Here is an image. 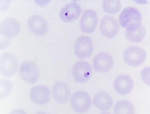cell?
Segmentation results:
<instances>
[{
  "label": "cell",
  "mask_w": 150,
  "mask_h": 114,
  "mask_svg": "<svg viewBox=\"0 0 150 114\" xmlns=\"http://www.w3.org/2000/svg\"><path fill=\"white\" fill-rule=\"evenodd\" d=\"M18 67L16 57L12 53L6 52L0 57V72L6 77H11L15 75Z\"/></svg>",
  "instance_id": "cell-3"
},
{
  "label": "cell",
  "mask_w": 150,
  "mask_h": 114,
  "mask_svg": "<svg viewBox=\"0 0 150 114\" xmlns=\"http://www.w3.org/2000/svg\"><path fill=\"white\" fill-rule=\"evenodd\" d=\"M93 102L94 106L101 111H108L113 105L111 97L104 91L99 92L95 95Z\"/></svg>",
  "instance_id": "cell-17"
},
{
  "label": "cell",
  "mask_w": 150,
  "mask_h": 114,
  "mask_svg": "<svg viewBox=\"0 0 150 114\" xmlns=\"http://www.w3.org/2000/svg\"><path fill=\"white\" fill-rule=\"evenodd\" d=\"M36 114H48L47 113H46L45 112H38V113H36Z\"/></svg>",
  "instance_id": "cell-24"
},
{
  "label": "cell",
  "mask_w": 150,
  "mask_h": 114,
  "mask_svg": "<svg viewBox=\"0 0 150 114\" xmlns=\"http://www.w3.org/2000/svg\"><path fill=\"white\" fill-rule=\"evenodd\" d=\"M28 28L34 35L42 36L47 32V23L41 16H31L28 20Z\"/></svg>",
  "instance_id": "cell-13"
},
{
  "label": "cell",
  "mask_w": 150,
  "mask_h": 114,
  "mask_svg": "<svg viewBox=\"0 0 150 114\" xmlns=\"http://www.w3.org/2000/svg\"><path fill=\"white\" fill-rule=\"evenodd\" d=\"M141 76L142 81H143L146 84L150 85V68L146 67L144 68L141 73Z\"/></svg>",
  "instance_id": "cell-22"
},
{
  "label": "cell",
  "mask_w": 150,
  "mask_h": 114,
  "mask_svg": "<svg viewBox=\"0 0 150 114\" xmlns=\"http://www.w3.org/2000/svg\"><path fill=\"white\" fill-rule=\"evenodd\" d=\"M82 12V9L78 4L71 3L66 5L60 12L61 19L66 23H70L77 20Z\"/></svg>",
  "instance_id": "cell-14"
},
{
  "label": "cell",
  "mask_w": 150,
  "mask_h": 114,
  "mask_svg": "<svg viewBox=\"0 0 150 114\" xmlns=\"http://www.w3.org/2000/svg\"><path fill=\"white\" fill-rule=\"evenodd\" d=\"M13 84L11 81L7 79H2L0 82V98L4 99L11 93Z\"/></svg>",
  "instance_id": "cell-21"
},
{
  "label": "cell",
  "mask_w": 150,
  "mask_h": 114,
  "mask_svg": "<svg viewBox=\"0 0 150 114\" xmlns=\"http://www.w3.org/2000/svg\"><path fill=\"white\" fill-rule=\"evenodd\" d=\"M125 35L128 40L131 42L139 43L145 37L146 29L143 25H141L137 30L133 31H125Z\"/></svg>",
  "instance_id": "cell-19"
},
{
  "label": "cell",
  "mask_w": 150,
  "mask_h": 114,
  "mask_svg": "<svg viewBox=\"0 0 150 114\" xmlns=\"http://www.w3.org/2000/svg\"><path fill=\"white\" fill-rule=\"evenodd\" d=\"M30 98L32 101L38 105L47 104L50 99V90L43 85L35 86L30 91Z\"/></svg>",
  "instance_id": "cell-11"
},
{
  "label": "cell",
  "mask_w": 150,
  "mask_h": 114,
  "mask_svg": "<svg viewBox=\"0 0 150 114\" xmlns=\"http://www.w3.org/2000/svg\"><path fill=\"white\" fill-rule=\"evenodd\" d=\"M100 29L101 34L106 38L111 39L117 35L119 32V23L114 17L105 16L100 23Z\"/></svg>",
  "instance_id": "cell-8"
},
{
  "label": "cell",
  "mask_w": 150,
  "mask_h": 114,
  "mask_svg": "<svg viewBox=\"0 0 150 114\" xmlns=\"http://www.w3.org/2000/svg\"><path fill=\"white\" fill-rule=\"evenodd\" d=\"M133 81L126 75L118 76L114 82V88L116 92L121 95H126L130 93L133 88Z\"/></svg>",
  "instance_id": "cell-15"
},
{
  "label": "cell",
  "mask_w": 150,
  "mask_h": 114,
  "mask_svg": "<svg viewBox=\"0 0 150 114\" xmlns=\"http://www.w3.org/2000/svg\"><path fill=\"white\" fill-rule=\"evenodd\" d=\"M113 60L111 55L106 53H100L93 60L94 69L100 73H106L112 67Z\"/></svg>",
  "instance_id": "cell-12"
},
{
  "label": "cell",
  "mask_w": 150,
  "mask_h": 114,
  "mask_svg": "<svg viewBox=\"0 0 150 114\" xmlns=\"http://www.w3.org/2000/svg\"><path fill=\"white\" fill-rule=\"evenodd\" d=\"M52 92L54 99L60 104H63L68 101L70 96V88L66 83L62 81L54 84Z\"/></svg>",
  "instance_id": "cell-16"
},
{
  "label": "cell",
  "mask_w": 150,
  "mask_h": 114,
  "mask_svg": "<svg viewBox=\"0 0 150 114\" xmlns=\"http://www.w3.org/2000/svg\"><path fill=\"white\" fill-rule=\"evenodd\" d=\"M100 114H111L109 113H101Z\"/></svg>",
  "instance_id": "cell-25"
},
{
  "label": "cell",
  "mask_w": 150,
  "mask_h": 114,
  "mask_svg": "<svg viewBox=\"0 0 150 114\" xmlns=\"http://www.w3.org/2000/svg\"><path fill=\"white\" fill-rule=\"evenodd\" d=\"M98 22V15L96 12L93 10H86L80 20V28L84 33H92L96 29Z\"/></svg>",
  "instance_id": "cell-10"
},
{
  "label": "cell",
  "mask_w": 150,
  "mask_h": 114,
  "mask_svg": "<svg viewBox=\"0 0 150 114\" xmlns=\"http://www.w3.org/2000/svg\"><path fill=\"white\" fill-rule=\"evenodd\" d=\"M142 15L139 10L133 7H127L119 16V23L128 31L137 30L141 25Z\"/></svg>",
  "instance_id": "cell-1"
},
{
  "label": "cell",
  "mask_w": 150,
  "mask_h": 114,
  "mask_svg": "<svg viewBox=\"0 0 150 114\" xmlns=\"http://www.w3.org/2000/svg\"><path fill=\"white\" fill-rule=\"evenodd\" d=\"M72 74L74 79L78 83H86L92 74L91 66L85 61H78L73 67Z\"/></svg>",
  "instance_id": "cell-7"
},
{
  "label": "cell",
  "mask_w": 150,
  "mask_h": 114,
  "mask_svg": "<svg viewBox=\"0 0 150 114\" xmlns=\"http://www.w3.org/2000/svg\"><path fill=\"white\" fill-rule=\"evenodd\" d=\"M134 105L127 100H121L116 103L114 108V114H135Z\"/></svg>",
  "instance_id": "cell-18"
},
{
  "label": "cell",
  "mask_w": 150,
  "mask_h": 114,
  "mask_svg": "<svg viewBox=\"0 0 150 114\" xmlns=\"http://www.w3.org/2000/svg\"><path fill=\"white\" fill-rule=\"evenodd\" d=\"M103 8L107 13H116L121 8V3L118 0H105L103 3Z\"/></svg>",
  "instance_id": "cell-20"
},
{
  "label": "cell",
  "mask_w": 150,
  "mask_h": 114,
  "mask_svg": "<svg viewBox=\"0 0 150 114\" xmlns=\"http://www.w3.org/2000/svg\"><path fill=\"white\" fill-rule=\"evenodd\" d=\"M39 70L35 63L31 61H25L21 63L20 74L21 78L26 82L34 84L39 77Z\"/></svg>",
  "instance_id": "cell-5"
},
{
  "label": "cell",
  "mask_w": 150,
  "mask_h": 114,
  "mask_svg": "<svg viewBox=\"0 0 150 114\" xmlns=\"http://www.w3.org/2000/svg\"><path fill=\"white\" fill-rule=\"evenodd\" d=\"M93 49V43L90 37L82 36L78 38L75 42V55L79 59H85L90 57Z\"/></svg>",
  "instance_id": "cell-6"
},
{
  "label": "cell",
  "mask_w": 150,
  "mask_h": 114,
  "mask_svg": "<svg viewBox=\"0 0 150 114\" xmlns=\"http://www.w3.org/2000/svg\"><path fill=\"white\" fill-rule=\"evenodd\" d=\"M21 27L18 20L11 17H8L3 20L0 25V33L5 38L15 37L20 33Z\"/></svg>",
  "instance_id": "cell-9"
},
{
  "label": "cell",
  "mask_w": 150,
  "mask_h": 114,
  "mask_svg": "<svg viewBox=\"0 0 150 114\" xmlns=\"http://www.w3.org/2000/svg\"><path fill=\"white\" fill-rule=\"evenodd\" d=\"M9 114H27L24 110L21 109L13 110Z\"/></svg>",
  "instance_id": "cell-23"
},
{
  "label": "cell",
  "mask_w": 150,
  "mask_h": 114,
  "mask_svg": "<svg viewBox=\"0 0 150 114\" xmlns=\"http://www.w3.org/2000/svg\"><path fill=\"white\" fill-rule=\"evenodd\" d=\"M123 57L124 61L127 64L131 67H137L145 61L147 54L142 48L133 46L125 50Z\"/></svg>",
  "instance_id": "cell-2"
},
{
  "label": "cell",
  "mask_w": 150,
  "mask_h": 114,
  "mask_svg": "<svg viewBox=\"0 0 150 114\" xmlns=\"http://www.w3.org/2000/svg\"><path fill=\"white\" fill-rule=\"evenodd\" d=\"M91 99L88 93L83 91H79L71 97V104L74 110L80 114L88 111L91 106Z\"/></svg>",
  "instance_id": "cell-4"
}]
</instances>
